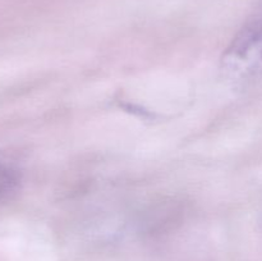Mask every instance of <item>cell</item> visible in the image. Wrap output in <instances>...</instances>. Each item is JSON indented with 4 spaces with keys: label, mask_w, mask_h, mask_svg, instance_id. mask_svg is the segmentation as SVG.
Wrapping results in <instances>:
<instances>
[{
    "label": "cell",
    "mask_w": 262,
    "mask_h": 261,
    "mask_svg": "<svg viewBox=\"0 0 262 261\" xmlns=\"http://www.w3.org/2000/svg\"><path fill=\"white\" fill-rule=\"evenodd\" d=\"M225 76L239 83L262 79V10L245 23L222 58Z\"/></svg>",
    "instance_id": "1"
},
{
    "label": "cell",
    "mask_w": 262,
    "mask_h": 261,
    "mask_svg": "<svg viewBox=\"0 0 262 261\" xmlns=\"http://www.w3.org/2000/svg\"><path fill=\"white\" fill-rule=\"evenodd\" d=\"M15 177L10 169L0 164V197L14 187Z\"/></svg>",
    "instance_id": "2"
}]
</instances>
